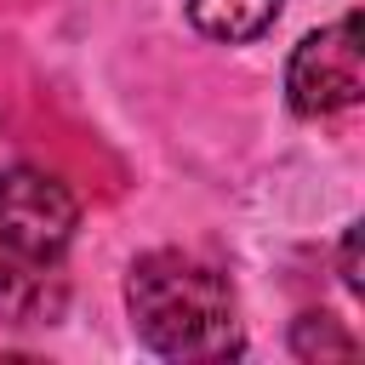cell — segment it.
Listing matches in <instances>:
<instances>
[{
	"instance_id": "obj_1",
	"label": "cell",
	"mask_w": 365,
	"mask_h": 365,
	"mask_svg": "<svg viewBox=\"0 0 365 365\" xmlns=\"http://www.w3.org/2000/svg\"><path fill=\"white\" fill-rule=\"evenodd\" d=\"M74 222H80V205L57 177L34 165L0 171V319L11 325L57 319Z\"/></svg>"
},
{
	"instance_id": "obj_2",
	"label": "cell",
	"mask_w": 365,
	"mask_h": 365,
	"mask_svg": "<svg viewBox=\"0 0 365 365\" xmlns=\"http://www.w3.org/2000/svg\"><path fill=\"white\" fill-rule=\"evenodd\" d=\"M131 331L160 359H228L240 354L228 279L188 251H148L125 279Z\"/></svg>"
},
{
	"instance_id": "obj_3",
	"label": "cell",
	"mask_w": 365,
	"mask_h": 365,
	"mask_svg": "<svg viewBox=\"0 0 365 365\" xmlns=\"http://www.w3.org/2000/svg\"><path fill=\"white\" fill-rule=\"evenodd\" d=\"M285 97L302 120L342 114L365 97V46H359V11L314 29L291 63H285Z\"/></svg>"
},
{
	"instance_id": "obj_4",
	"label": "cell",
	"mask_w": 365,
	"mask_h": 365,
	"mask_svg": "<svg viewBox=\"0 0 365 365\" xmlns=\"http://www.w3.org/2000/svg\"><path fill=\"white\" fill-rule=\"evenodd\" d=\"M188 17L200 34L240 46V40H257L279 17V0H188Z\"/></svg>"
}]
</instances>
